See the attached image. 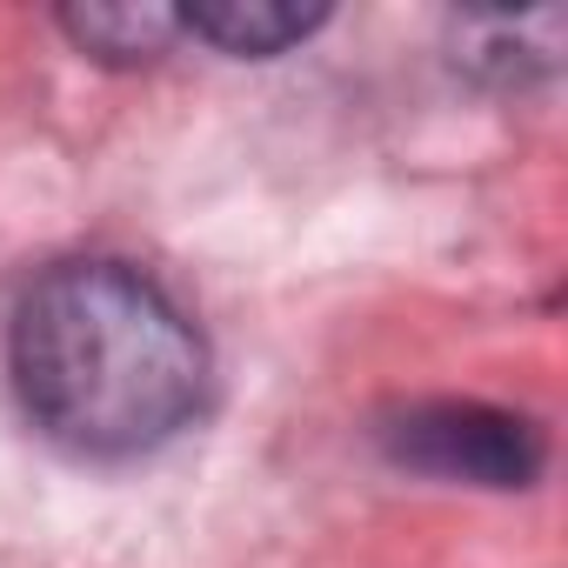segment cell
<instances>
[{"label": "cell", "instance_id": "obj_1", "mask_svg": "<svg viewBox=\"0 0 568 568\" xmlns=\"http://www.w3.org/2000/svg\"><path fill=\"white\" fill-rule=\"evenodd\" d=\"M28 415L74 455H148L181 435L207 388L194 322L121 261H61L14 308L8 335Z\"/></svg>", "mask_w": 568, "mask_h": 568}, {"label": "cell", "instance_id": "obj_4", "mask_svg": "<svg viewBox=\"0 0 568 568\" xmlns=\"http://www.w3.org/2000/svg\"><path fill=\"white\" fill-rule=\"evenodd\" d=\"M61 28L81 54L134 68V61L168 54V41L181 34V14L154 8V0H88V8H61Z\"/></svg>", "mask_w": 568, "mask_h": 568}, {"label": "cell", "instance_id": "obj_3", "mask_svg": "<svg viewBox=\"0 0 568 568\" xmlns=\"http://www.w3.org/2000/svg\"><path fill=\"white\" fill-rule=\"evenodd\" d=\"M322 21L328 8H295V0H194V8H181V34H201L207 48L241 54V61L288 54Z\"/></svg>", "mask_w": 568, "mask_h": 568}, {"label": "cell", "instance_id": "obj_5", "mask_svg": "<svg viewBox=\"0 0 568 568\" xmlns=\"http://www.w3.org/2000/svg\"><path fill=\"white\" fill-rule=\"evenodd\" d=\"M561 8H535V14H462L455 21V54L468 68H495L501 81L528 74V68H548L561 54Z\"/></svg>", "mask_w": 568, "mask_h": 568}, {"label": "cell", "instance_id": "obj_2", "mask_svg": "<svg viewBox=\"0 0 568 568\" xmlns=\"http://www.w3.org/2000/svg\"><path fill=\"white\" fill-rule=\"evenodd\" d=\"M388 462L435 475V481H475V488H528L541 468V435L488 402H408L382 428Z\"/></svg>", "mask_w": 568, "mask_h": 568}]
</instances>
